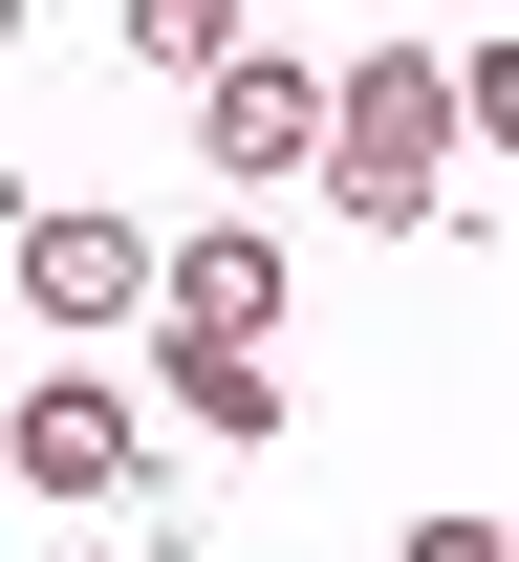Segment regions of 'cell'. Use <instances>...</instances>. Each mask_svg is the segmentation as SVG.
Listing matches in <instances>:
<instances>
[{
  "label": "cell",
  "mask_w": 519,
  "mask_h": 562,
  "mask_svg": "<svg viewBox=\"0 0 519 562\" xmlns=\"http://www.w3.org/2000/svg\"><path fill=\"white\" fill-rule=\"evenodd\" d=\"M325 195L369 238H433V195H454V66L433 44H347L325 66Z\"/></svg>",
  "instance_id": "6da1fadb"
},
{
  "label": "cell",
  "mask_w": 519,
  "mask_h": 562,
  "mask_svg": "<svg viewBox=\"0 0 519 562\" xmlns=\"http://www.w3.org/2000/svg\"><path fill=\"white\" fill-rule=\"evenodd\" d=\"M0 476L66 497V519H109V497L151 476V412L109 390V368H22V412H0Z\"/></svg>",
  "instance_id": "7a4b0ae2"
},
{
  "label": "cell",
  "mask_w": 519,
  "mask_h": 562,
  "mask_svg": "<svg viewBox=\"0 0 519 562\" xmlns=\"http://www.w3.org/2000/svg\"><path fill=\"white\" fill-rule=\"evenodd\" d=\"M0 281H22V303H44L66 347H109V325H151V238H131L109 195H44L22 238H0Z\"/></svg>",
  "instance_id": "3957f363"
},
{
  "label": "cell",
  "mask_w": 519,
  "mask_h": 562,
  "mask_svg": "<svg viewBox=\"0 0 519 562\" xmlns=\"http://www.w3.org/2000/svg\"><path fill=\"white\" fill-rule=\"evenodd\" d=\"M151 325H173V347H282V216H195V238H151Z\"/></svg>",
  "instance_id": "277c9868"
},
{
  "label": "cell",
  "mask_w": 519,
  "mask_h": 562,
  "mask_svg": "<svg viewBox=\"0 0 519 562\" xmlns=\"http://www.w3.org/2000/svg\"><path fill=\"white\" fill-rule=\"evenodd\" d=\"M195 131H217V173H325V66H282V44H238V66L195 87Z\"/></svg>",
  "instance_id": "5b68a950"
},
{
  "label": "cell",
  "mask_w": 519,
  "mask_h": 562,
  "mask_svg": "<svg viewBox=\"0 0 519 562\" xmlns=\"http://www.w3.org/2000/svg\"><path fill=\"white\" fill-rule=\"evenodd\" d=\"M151 412L217 432V454H260V432H282V368H260V347H173V325H151Z\"/></svg>",
  "instance_id": "8992f818"
},
{
  "label": "cell",
  "mask_w": 519,
  "mask_h": 562,
  "mask_svg": "<svg viewBox=\"0 0 519 562\" xmlns=\"http://www.w3.org/2000/svg\"><path fill=\"white\" fill-rule=\"evenodd\" d=\"M131 66H173V87H217V66H238V22H217V0H131Z\"/></svg>",
  "instance_id": "52a82bcc"
},
{
  "label": "cell",
  "mask_w": 519,
  "mask_h": 562,
  "mask_svg": "<svg viewBox=\"0 0 519 562\" xmlns=\"http://www.w3.org/2000/svg\"><path fill=\"white\" fill-rule=\"evenodd\" d=\"M454 151H519V44H454Z\"/></svg>",
  "instance_id": "ba28073f"
},
{
  "label": "cell",
  "mask_w": 519,
  "mask_h": 562,
  "mask_svg": "<svg viewBox=\"0 0 519 562\" xmlns=\"http://www.w3.org/2000/svg\"><path fill=\"white\" fill-rule=\"evenodd\" d=\"M390 562H519V519H411Z\"/></svg>",
  "instance_id": "9c48e42d"
},
{
  "label": "cell",
  "mask_w": 519,
  "mask_h": 562,
  "mask_svg": "<svg viewBox=\"0 0 519 562\" xmlns=\"http://www.w3.org/2000/svg\"><path fill=\"white\" fill-rule=\"evenodd\" d=\"M66 562H151V541H66Z\"/></svg>",
  "instance_id": "30bf717a"
}]
</instances>
